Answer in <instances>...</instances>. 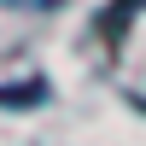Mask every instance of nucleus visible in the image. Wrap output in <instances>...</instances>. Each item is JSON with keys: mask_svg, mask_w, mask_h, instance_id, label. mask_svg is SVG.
Masks as SVG:
<instances>
[]
</instances>
